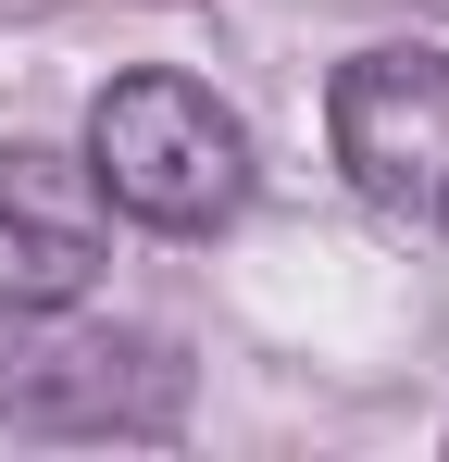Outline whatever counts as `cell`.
Masks as SVG:
<instances>
[{"instance_id":"obj_2","label":"cell","mask_w":449,"mask_h":462,"mask_svg":"<svg viewBox=\"0 0 449 462\" xmlns=\"http://www.w3.org/2000/svg\"><path fill=\"white\" fill-rule=\"evenodd\" d=\"M87 175L113 213H138L162 237H213L250 200V125L224 113L200 76H113L87 113Z\"/></svg>"},{"instance_id":"obj_3","label":"cell","mask_w":449,"mask_h":462,"mask_svg":"<svg viewBox=\"0 0 449 462\" xmlns=\"http://www.w3.org/2000/svg\"><path fill=\"white\" fill-rule=\"evenodd\" d=\"M325 138H337V175L362 188L387 226L449 237V51H437V38L337 63V88H325Z\"/></svg>"},{"instance_id":"obj_1","label":"cell","mask_w":449,"mask_h":462,"mask_svg":"<svg viewBox=\"0 0 449 462\" xmlns=\"http://www.w3.org/2000/svg\"><path fill=\"white\" fill-rule=\"evenodd\" d=\"M0 425L13 438H175L188 350L162 325H113L75 300H0Z\"/></svg>"},{"instance_id":"obj_4","label":"cell","mask_w":449,"mask_h":462,"mask_svg":"<svg viewBox=\"0 0 449 462\" xmlns=\"http://www.w3.org/2000/svg\"><path fill=\"white\" fill-rule=\"evenodd\" d=\"M100 250H113L100 175L38 138H0V300H87Z\"/></svg>"}]
</instances>
